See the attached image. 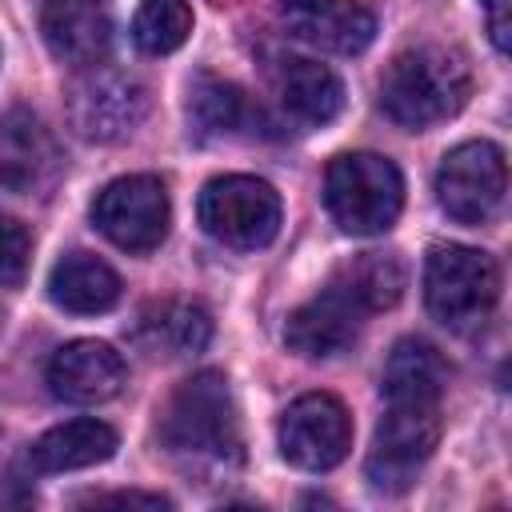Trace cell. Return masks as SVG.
I'll return each instance as SVG.
<instances>
[{
  "instance_id": "obj_21",
  "label": "cell",
  "mask_w": 512,
  "mask_h": 512,
  "mask_svg": "<svg viewBox=\"0 0 512 512\" xmlns=\"http://www.w3.org/2000/svg\"><path fill=\"white\" fill-rule=\"evenodd\" d=\"M328 284H336L364 316H372V312L392 308L404 296L408 276H404V264L396 252H360V256L344 260Z\"/></svg>"
},
{
  "instance_id": "obj_9",
  "label": "cell",
  "mask_w": 512,
  "mask_h": 512,
  "mask_svg": "<svg viewBox=\"0 0 512 512\" xmlns=\"http://www.w3.org/2000/svg\"><path fill=\"white\" fill-rule=\"evenodd\" d=\"M92 224L124 252H152L164 244L172 224L168 188L160 176L136 172L104 184L92 200Z\"/></svg>"
},
{
  "instance_id": "obj_23",
  "label": "cell",
  "mask_w": 512,
  "mask_h": 512,
  "mask_svg": "<svg viewBox=\"0 0 512 512\" xmlns=\"http://www.w3.org/2000/svg\"><path fill=\"white\" fill-rule=\"evenodd\" d=\"M192 32V8L188 0H144L132 16V40L148 56L176 52Z\"/></svg>"
},
{
  "instance_id": "obj_4",
  "label": "cell",
  "mask_w": 512,
  "mask_h": 512,
  "mask_svg": "<svg viewBox=\"0 0 512 512\" xmlns=\"http://www.w3.org/2000/svg\"><path fill=\"white\" fill-rule=\"evenodd\" d=\"M500 300V268L488 252L464 244H436L424 260L428 316L452 332H468L492 316Z\"/></svg>"
},
{
  "instance_id": "obj_16",
  "label": "cell",
  "mask_w": 512,
  "mask_h": 512,
  "mask_svg": "<svg viewBox=\"0 0 512 512\" xmlns=\"http://www.w3.org/2000/svg\"><path fill=\"white\" fill-rule=\"evenodd\" d=\"M272 92H276L280 108L304 124H328L344 108L340 76L304 56H280L272 64Z\"/></svg>"
},
{
  "instance_id": "obj_19",
  "label": "cell",
  "mask_w": 512,
  "mask_h": 512,
  "mask_svg": "<svg viewBox=\"0 0 512 512\" xmlns=\"http://www.w3.org/2000/svg\"><path fill=\"white\" fill-rule=\"evenodd\" d=\"M48 296L64 312L96 316L120 300V276L92 252H68L48 272Z\"/></svg>"
},
{
  "instance_id": "obj_25",
  "label": "cell",
  "mask_w": 512,
  "mask_h": 512,
  "mask_svg": "<svg viewBox=\"0 0 512 512\" xmlns=\"http://www.w3.org/2000/svg\"><path fill=\"white\" fill-rule=\"evenodd\" d=\"M484 24L496 44V52H508L512 44V0H484Z\"/></svg>"
},
{
  "instance_id": "obj_11",
  "label": "cell",
  "mask_w": 512,
  "mask_h": 512,
  "mask_svg": "<svg viewBox=\"0 0 512 512\" xmlns=\"http://www.w3.org/2000/svg\"><path fill=\"white\" fill-rule=\"evenodd\" d=\"M64 176V152L52 128L28 112L12 108L0 116V184L16 196H44Z\"/></svg>"
},
{
  "instance_id": "obj_18",
  "label": "cell",
  "mask_w": 512,
  "mask_h": 512,
  "mask_svg": "<svg viewBox=\"0 0 512 512\" xmlns=\"http://www.w3.org/2000/svg\"><path fill=\"white\" fill-rule=\"evenodd\" d=\"M136 344L148 356H164V360H180V356H196L208 348L212 340V320L200 304L188 300H164L140 312L136 324Z\"/></svg>"
},
{
  "instance_id": "obj_5",
  "label": "cell",
  "mask_w": 512,
  "mask_h": 512,
  "mask_svg": "<svg viewBox=\"0 0 512 512\" xmlns=\"http://www.w3.org/2000/svg\"><path fill=\"white\" fill-rule=\"evenodd\" d=\"M64 108H68V124L80 140L112 144V140H124L144 120L148 92L136 76L100 60V64L76 68L68 96H64Z\"/></svg>"
},
{
  "instance_id": "obj_26",
  "label": "cell",
  "mask_w": 512,
  "mask_h": 512,
  "mask_svg": "<svg viewBox=\"0 0 512 512\" xmlns=\"http://www.w3.org/2000/svg\"><path fill=\"white\" fill-rule=\"evenodd\" d=\"M92 504H144V508H168V496H160V492H108V496H92Z\"/></svg>"
},
{
  "instance_id": "obj_24",
  "label": "cell",
  "mask_w": 512,
  "mask_h": 512,
  "mask_svg": "<svg viewBox=\"0 0 512 512\" xmlns=\"http://www.w3.org/2000/svg\"><path fill=\"white\" fill-rule=\"evenodd\" d=\"M32 260V236L16 216L0 212V288H16L28 276Z\"/></svg>"
},
{
  "instance_id": "obj_14",
  "label": "cell",
  "mask_w": 512,
  "mask_h": 512,
  "mask_svg": "<svg viewBox=\"0 0 512 512\" xmlns=\"http://www.w3.org/2000/svg\"><path fill=\"white\" fill-rule=\"evenodd\" d=\"M360 324H364V312L336 284H328L288 316L284 344L292 352H300V356H312V360L340 356V352H348L356 344Z\"/></svg>"
},
{
  "instance_id": "obj_6",
  "label": "cell",
  "mask_w": 512,
  "mask_h": 512,
  "mask_svg": "<svg viewBox=\"0 0 512 512\" xmlns=\"http://www.w3.org/2000/svg\"><path fill=\"white\" fill-rule=\"evenodd\" d=\"M200 228L228 248H264L280 232V196L260 176H216L196 200Z\"/></svg>"
},
{
  "instance_id": "obj_17",
  "label": "cell",
  "mask_w": 512,
  "mask_h": 512,
  "mask_svg": "<svg viewBox=\"0 0 512 512\" xmlns=\"http://www.w3.org/2000/svg\"><path fill=\"white\" fill-rule=\"evenodd\" d=\"M116 428L96 420V416H80V420H64L56 428H48L32 448H28V468L48 476V472H76V468H92L112 460L116 452Z\"/></svg>"
},
{
  "instance_id": "obj_10",
  "label": "cell",
  "mask_w": 512,
  "mask_h": 512,
  "mask_svg": "<svg viewBox=\"0 0 512 512\" xmlns=\"http://www.w3.org/2000/svg\"><path fill=\"white\" fill-rule=\"evenodd\" d=\"M352 448V416L328 392L296 396L280 416V452L304 472L336 468Z\"/></svg>"
},
{
  "instance_id": "obj_1",
  "label": "cell",
  "mask_w": 512,
  "mask_h": 512,
  "mask_svg": "<svg viewBox=\"0 0 512 512\" xmlns=\"http://www.w3.org/2000/svg\"><path fill=\"white\" fill-rule=\"evenodd\" d=\"M160 440L168 456L196 476H220L240 464V420L232 388L220 372L204 368L188 376L164 416H160Z\"/></svg>"
},
{
  "instance_id": "obj_20",
  "label": "cell",
  "mask_w": 512,
  "mask_h": 512,
  "mask_svg": "<svg viewBox=\"0 0 512 512\" xmlns=\"http://www.w3.org/2000/svg\"><path fill=\"white\" fill-rule=\"evenodd\" d=\"M448 384V368L440 360V352L428 340L404 336L396 340V348L384 360V376H380V396L396 400V404H440Z\"/></svg>"
},
{
  "instance_id": "obj_7",
  "label": "cell",
  "mask_w": 512,
  "mask_h": 512,
  "mask_svg": "<svg viewBox=\"0 0 512 512\" xmlns=\"http://www.w3.org/2000/svg\"><path fill=\"white\" fill-rule=\"evenodd\" d=\"M440 440V404H396L384 400V416L368 452V480L380 492H404L432 460Z\"/></svg>"
},
{
  "instance_id": "obj_15",
  "label": "cell",
  "mask_w": 512,
  "mask_h": 512,
  "mask_svg": "<svg viewBox=\"0 0 512 512\" xmlns=\"http://www.w3.org/2000/svg\"><path fill=\"white\" fill-rule=\"evenodd\" d=\"M40 32L48 52L72 68L100 64L112 44V24L100 0H44Z\"/></svg>"
},
{
  "instance_id": "obj_8",
  "label": "cell",
  "mask_w": 512,
  "mask_h": 512,
  "mask_svg": "<svg viewBox=\"0 0 512 512\" xmlns=\"http://www.w3.org/2000/svg\"><path fill=\"white\" fill-rule=\"evenodd\" d=\"M508 192V160L492 140L456 144L436 168V200L456 224H484L496 216Z\"/></svg>"
},
{
  "instance_id": "obj_12",
  "label": "cell",
  "mask_w": 512,
  "mask_h": 512,
  "mask_svg": "<svg viewBox=\"0 0 512 512\" xmlns=\"http://www.w3.org/2000/svg\"><path fill=\"white\" fill-rule=\"evenodd\" d=\"M280 20L288 36L336 56H356L376 40V16L356 0H280Z\"/></svg>"
},
{
  "instance_id": "obj_3",
  "label": "cell",
  "mask_w": 512,
  "mask_h": 512,
  "mask_svg": "<svg viewBox=\"0 0 512 512\" xmlns=\"http://www.w3.org/2000/svg\"><path fill=\"white\" fill-rule=\"evenodd\" d=\"M324 204L348 236H380L404 208V176L388 156L344 152L324 172Z\"/></svg>"
},
{
  "instance_id": "obj_22",
  "label": "cell",
  "mask_w": 512,
  "mask_h": 512,
  "mask_svg": "<svg viewBox=\"0 0 512 512\" xmlns=\"http://www.w3.org/2000/svg\"><path fill=\"white\" fill-rule=\"evenodd\" d=\"M248 112L244 92L220 76H196L188 84V124L196 136H232Z\"/></svg>"
},
{
  "instance_id": "obj_2",
  "label": "cell",
  "mask_w": 512,
  "mask_h": 512,
  "mask_svg": "<svg viewBox=\"0 0 512 512\" xmlns=\"http://www.w3.org/2000/svg\"><path fill=\"white\" fill-rule=\"evenodd\" d=\"M472 92L468 60L456 48L424 44L400 52L380 76V108L400 128H432L464 108Z\"/></svg>"
},
{
  "instance_id": "obj_13",
  "label": "cell",
  "mask_w": 512,
  "mask_h": 512,
  "mask_svg": "<svg viewBox=\"0 0 512 512\" xmlns=\"http://www.w3.org/2000/svg\"><path fill=\"white\" fill-rule=\"evenodd\" d=\"M48 388L64 404H104L124 388V360L104 340H72L52 352Z\"/></svg>"
}]
</instances>
